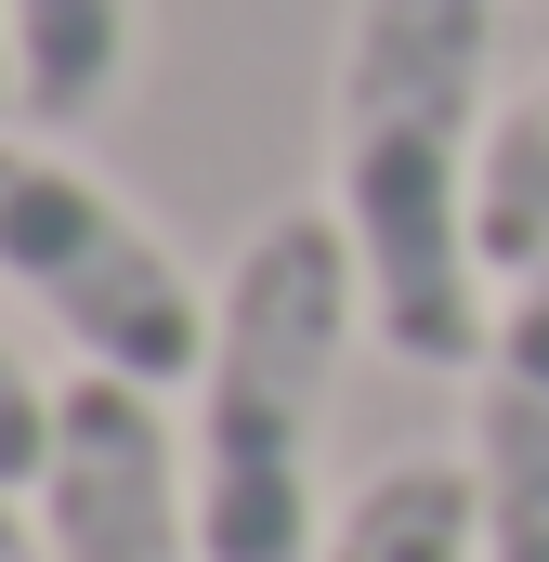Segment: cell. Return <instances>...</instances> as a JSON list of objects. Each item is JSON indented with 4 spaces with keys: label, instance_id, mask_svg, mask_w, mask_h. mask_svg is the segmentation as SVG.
Masks as SVG:
<instances>
[{
    "label": "cell",
    "instance_id": "obj_6",
    "mask_svg": "<svg viewBox=\"0 0 549 562\" xmlns=\"http://www.w3.org/2000/svg\"><path fill=\"white\" fill-rule=\"evenodd\" d=\"M327 562H484V497H471V458H393L340 497Z\"/></svg>",
    "mask_w": 549,
    "mask_h": 562
},
{
    "label": "cell",
    "instance_id": "obj_4",
    "mask_svg": "<svg viewBox=\"0 0 549 562\" xmlns=\"http://www.w3.org/2000/svg\"><path fill=\"white\" fill-rule=\"evenodd\" d=\"M26 510H40L53 562H210L197 484L170 458V406L105 367H79L53 393V458H40Z\"/></svg>",
    "mask_w": 549,
    "mask_h": 562
},
{
    "label": "cell",
    "instance_id": "obj_5",
    "mask_svg": "<svg viewBox=\"0 0 549 562\" xmlns=\"http://www.w3.org/2000/svg\"><path fill=\"white\" fill-rule=\"evenodd\" d=\"M458 458H471V497H484V562H549V262L497 288Z\"/></svg>",
    "mask_w": 549,
    "mask_h": 562
},
{
    "label": "cell",
    "instance_id": "obj_1",
    "mask_svg": "<svg viewBox=\"0 0 549 562\" xmlns=\"http://www.w3.org/2000/svg\"><path fill=\"white\" fill-rule=\"evenodd\" d=\"M484 66L497 0H354L327 79V210L367 276V340L432 380L484 367Z\"/></svg>",
    "mask_w": 549,
    "mask_h": 562
},
{
    "label": "cell",
    "instance_id": "obj_11",
    "mask_svg": "<svg viewBox=\"0 0 549 562\" xmlns=\"http://www.w3.org/2000/svg\"><path fill=\"white\" fill-rule=\"evenodd\" d=\"M26 119V79H13V0H0V132Z\"/></svg>",
    "mask_w": 549,
    "mask_h": 562
},
{
    "label": "cell",
    "instance_id": "obj_10",
    "mask_svg": "<svg viewBox=\"0 0 549 562\" xmlns=\"http://www.w3.org/2000/svg\"><path fill=\"white\" fill-rule=\"evenodd\" d=\"M0 562H53V537H40V510H26V484H0Z\"/></svg>",
    "mask_w": 549,
    "mask_h": 562
},
{
    "label": "cell",
    "instance_id": "obj_7",
    "mask_svg": "<svg viewBox=\"0 0 549 562\" xmlns=\"http://www.w3.org/2000/svg\"><path fill=\"white\" fill-rule=\"evenodd\" d=\"M132 0H13V79H26V119L40 132H79L119 105L132 79Z\"/></svg>",
    "mask_w": 549,
    "mask_h": 562
},
{
    "label": "cell",
    "instance_id": "obj_8",
    "mask_svg": "<svg viewBox=\"0 0 549 562\" xmlns=\"http://www.w3.org/2000/svg\"><path fill=\"white\" fill-rule=\"evenodd\" d=\"M549 262V79L497 119V144H484V276H537Z\"/></svg>",
    "mask_w": 549,
    "mask_h": 562
},
{
    "label": "cell",
    "instance_id": "obj_9",
    "mask_svg": "<svg viewBox=\"0 0 549 562\" xmlns=\"http://www.w3.org/2000/svg\"><path fill=\"white\" fill-rule=\"evenodd\" d=\"M53 393H66V380H40V367L0 340V484H40V458H53Z\"/></svg>",
    "mask_w": 549,
    "mask_h": 562
},
{
    "label": "cell",
    "instance_id": "obj_3",
    "mask_svg": "<svg viewBox=\"0 0 549 562\" xmlns=\"http://www.w3.org/2000/svg\"><path fill=\"white\" fill-rule=\"evenodd\" d=\"M0 288L26 314H53L66 353L105 367V380L170 393V380L210 367V301L223 288H197L183 249L105 170H79L53 132H0Z\"/></svg>",
    "mask_w": 549,
    "mask_h": 562
},
{
    "label": "cell",
    "instance_id": "obj_2",
    "mask_svg": "<svg viewBox=\"0 0 549 562\" xmlns=\"http://www.w3.org/2000/svg\"><path fill=\"white\" fill-rule=\"evenodd\" d=\"M367 340V276L340 210H274L262 236L223 262L210 301V367L183 380L197 431H183V484H197V537L210 562H327V393L340 353Z\"/></svg>",
    "mask_w": 549,
    "mask_h": 562
}]
</instances>
